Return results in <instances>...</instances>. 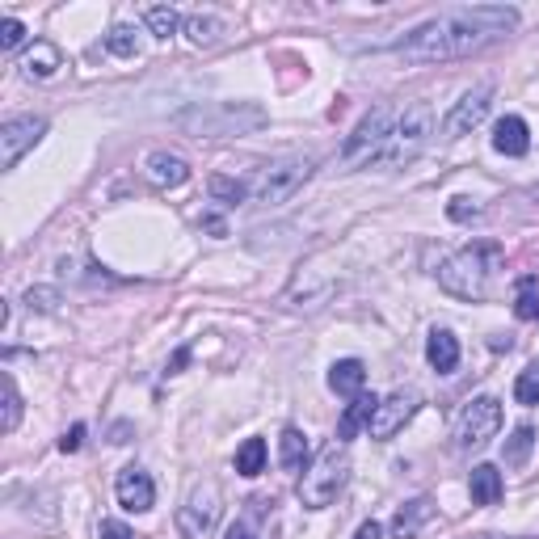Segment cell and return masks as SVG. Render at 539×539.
<instances>
[{
  "mask_svg": "<svg viewBox=\"0 0 539 539\" xmlns=\"http://www.w3.org/2000/svg\"><path fill=\"white\" fill-rule=\"evenodd\" d=\"M430 135H434V106H430V102L405 106L401 114H396L392 135H388V144H384V152H379L375 165H384V169H405V165H413L417 156L426 152Z\"/></svg>",
  "mask_w": 539,
  "mask_h": 539,
  "instance_id": "5",
  "label": "cell"
},
{
  "mask_svg": "<svg viewBox=\"0 0 539 539\" xmlns=\"http://www.w3.org/2000/svg\"><path fill=\"white\" fill-rule=\"evenodd\" d=\"M346 476H350V447L342 438H329V443L316 451V459L299 476V502L308 510H325L333 506V497L346 489Z\"/></svg>",
  "mask_w": 539,
  "mask_h": 539,
  "instance_id": "4",
  "label": "cell"
},
{
  "mask_svg": "<svg viewBox=\"0 0 539 539\" xmlns=\"http://www.w3.org/2000/svg\"><path fill=\"white\" fill-rule=\"evenodd\" d=\"M316 173V161L312 156H278V161L262 165L249 186V198L257 207H283L295 198V190L308 182V177Z\"/></svg>",
  "mask_w": 539,
  "mask_h": 539,
  "instance_id": "6",
  "label": "cell"
},
{
  "mask_svg": "<svg viewBox=\"0 0 539 539\" xmlns=\"http://www.w3.org/2000/svg\"><path fill=\"white\" fill-rule=\"evenodd\" d=\"M468 489H472V502L476 506H497V502H502V472H497L493 464L472 468Z\"/></svg>",
  "mask_w": 539,
  "mask_h": 539,
  "instance_id": "20",
  "label": "cell"
},
{
  "mask_svg": "<svg viewBox=\"0 0 539 539\" xmlns=\"http://www.w3.org/2000/svg\"><path fill=\"white\" fill-rule=\"evenodd\" d=\"M81 443H85V426H72L64 438H59V451H81Z\"/></svg>",
  "mask_w": 539,
  "mask_h": 539,
  "instance_id": "34",
  "label": "cell"
},
{
  "mask_svg": "<svg viewBox=\"0 0 539 539\" xmlns=\"http://www.w3.org/2000/svg\"><path fill=\"white\" fill-rule=\"evenodd\" d=\"M354 539H379V523H375V518H367V523L354 531Z\"/></svg>",
  "mask_w": 539,
  "mask_h": 539,
  "instance_id": "37",
  "label": "cell"
},
{
  "mask_svg": "<svg viewBox=\"0 0 539 539\" xmlns=\"http://www.w3.org/2000/svg\"><path fill=\"white\" fill-rule=\"evenodd\" d=\"M363 384H367V367L358 363V358H342V363H333V371H329V388L337 392V396H354L363 392Z\"/></svg>",
  "mask_w": 539,
  "mask_h": 539,
  "instance_id": "18",
  "label": "cell"
},
{
  "mask_svg": "<svg viewBox=\"0 0 539 539\" xmlns=\"http://www.w3.org/2000/svg\"><path fill=\"white\" fill-rule=\"evenodd\" d=\"M426 358H430V367L438 375H451L459 367V342H455V333L451 329H434L430 342H426Z\"/></svg>",
  "mask_w": 539,
  "mask_h": 539,
  "instance_id": "16",
  "label": "cell"
},
{
  "mask_svg": "<svg viewBox=\"0 0 539 539\" xmlns=\"http://www.w3.org/2000/svg\"><path fill=\"white\" fill-rule=\"evenodd\" d=\"M219 514H224V506H219V489L198 485L186 497V506L177 510V535L182 539H211L215 527H219Z\"/></svg>",
  "mask_w": 539,
  "mask_h": 539,
  "instance_id": "9",
  "label": "cell"
},
{
  "mask_svg": "<svg viewBox=\"0 0 539 539\" xmlns=\"http://www.w3.org/2000/svg\"><path fill=\"white\" fill-rule=\"evenodd\" d=\"M531 447H535V430H531V426H518V430L506 438V447H502V459H506L510 468H518V464H527Z\"/></svg>",
  "mask_w": 539,
  "mask_h": 539,
  "instance_id": "25",
  "label": "cell"
},
{
  "mask_svg": "<svg viewBox=\"0 0 539 539\" xmlns=\"http://www.w3.org/2000/svg\"><path fill=\"white\" fill-rule=\"evenodd\" d=\"M375 409H379V401L375 396H367V392H358L354 401L346 405V413H342V422H337V438L342 443H350V438L363 430V426H371V417H375Z\"/></svg>",
  "mask_w": 539,
  "mask_h": 539,
  "instance_id": "17",
  "label": "cell"
},
{
  "mask_svg": "<svg viewBox=\"0 0 539 539\" xmlns=\"http://www.w3.org/2000/svg\"><path fill=\"white\" fill-rule=\"evenodd\" d=\"M518 26V13L506 5H472V9H447L430 17L426 26H417L396 43V55L409 68L422 64H451L472 51H485L497 38H506Z\"/></svg>",
  "mask_w": 539,
  "mask_h": 539,
  "instance_id": "1",
  "label": "cell"
},
{
  "mask_svg": "<svg viewBox=\"0 0 539 539\" xmlns=\"http://www.w3.org/2000/svg\"><path fill=\"white\" fill-rule=\"evenodd\" d=\"M278 459H283L287 472L304 468V459H308V438H304V430H295V426L283 430V438H278Z\"/></svg>",
  "mask_w": 539,
  "mask_h": 539,
  "instance_id": "22",
  "label": "cell"
},
{
  "mask_svg": "<svg viewBox=\"0 0 539 539\" xmlns=\"http://www.w3.org/2000/svg\"><path fill=\"white\" fill-rule=\"evenodd\" d=\"M489 102H493V85H476L472 93L459 97V102L451 106V114H447V123H443L447 139H464L468 131L481 127L485 114H489Z\"/></svg>",
  "mask_w": 539,
  "mask_h": 539,
  "instance_id": "12",
  "label": "cell"
},
{
  "mask_svg": "<svg viewBox=\"0 0 539 539\" xmlns=\"http://www.w3.org/2000/svg\"><path fill=\"white\" fill-rule=\"evenodd\" d=\"M497 430H502V401H497V396H476V401H468L455 417V447L476 451V447H485Z\"/></svg>",
  "mask_w": 539,
  "mask_h": 539,
  "instance_id": "8",
  "label": "cell"
},
{
  "mask_svg": "<svg viewBox=\"0 0 539 539\" xmlns=\"http://www.w3.org/2000/svg\"><path fill=\"white\" fill-rule=\"evenodd\" d=\"M224 539H262V527H257V518H253V514H245V518H236V523L228 527Z\"/></svg>",
  "mask_w": 539,
  "mask_h": 539,
  "instance_id": "33",
  "label": "cell"
},
{
  "mask_svg": "<svg viewBox=\"0 0 539 539\" xmlns=\"http://www.w3.org/2000/svg\"><path fill=\"white\" fill-rule=\"evenodd\" d=\"M106 51L123 55V59L139 55V38H135V30H131V26H114V30L106 34Z\"/></svg>",
  "mask_w": 539,
  "mask_h": 539,
  "instance_id": "30",
  "label": "cell"
},
{
  "mask_svg": "<svg viewBox=\"0 0 539 539\" xmlns=\"http://www.w3.org/2000/svg\"><path fill=\"white\" fill-rule=\"evenodd\" d=\"M497 270H502V249H497L493 241H476L468 249L451 253L434 274H438V287H443L447 295L468 299V304H481V299H489V291H493Z\"/></svg>",
  "mask_w": 539,
  "mask_h": 539,
  "instance_id": "2",
  "label": "cell"
},
{
  "mask_svg": "<svg viewBox=\"0 0 539 539\" xmlns=\"http://www.w3.org/2000/svg\"><path fill=\"white\" fill-rule=\"evenodd\" d=\"M392 123H396V114H392L388 106H375V110L363 118V123L350 131L346 144H342V165H346V169L375 165L379 152H384V144H388V135H392Z\"/></svg>",
  "mask_w": 539,
  "mask_h": 539,
  "instance_id": "7",
  "label": "cell"
},
{
  "mask_svg": "<svg viewBox=\"0 0 539 539\" xmlns=\"http://www.w3.org/2000/svg\"><path fill=\"white\" fill-rule=\"evenodd\" d=\"M186 363H190V350H177V354H173V363H169V375H177Z\"/></svg>",
  "mask_w": 539,
  "mask_h": 539,
  "instance_id": "38",
  "label": "cell"
},
{
  "mask_svg": "<svg viewBox=\"0 0 539 539\" xmlns=\"http://www.w3.org/2000/svg\"><path fill=\"white\" fill-rule=\"evenodd\" d=\"M26 43V26L17 22V17H5V22H0V51H17Z\"/></svg>",
  "mask_w": 539,
  "mask_h": 539,
  "instance_id": "32",
  "label": "cell"
},
{
  "mask_svg": "<svg viewBox=\"0 0 539 539\" xmlns=\"http://www.w3.org/2000/svg\"><path fill=\"white\" fill-rule=\"evenodd\" d=\"M422 409V396H417L413 388H396L388 401H379L375 417H371V438H379V443H388L392 434H401L409 422H413V413Z\"/></svg>",
  "mask_w": 539,
  "mask_h": 539,
  "instance_id": "11",
  "label": "cell"
},
{
  "mask_svg": "<svg viewBox=\"0 0 539 539\" xmlns=\"http://www.w3.org/2000/svg\"><path fill=\"white\" fill-rule=\"evenodd\" d=\"M102 539H135L123 523H102Z\"/></svg>",
  "mask_w": 539,
  "mask_h": 539,
  "instance_id": "36",
  "label": "cell"
},
{
  "mask_svg": "<svg viewBox=\"0 0 539 539\" xmlns=\"http://www.w3.org/2000/svg\"><path fill=\"white\" fill-rule=\"evenodd\" d=\"M447 211H451V219H468V215H476L481 207H476L472 198H451V207H447Z\"/></svg>",
  "mask_w": 539,
  "mask_h": 539,
  "instance_id": "35",
  "label": "cell"
},
{
  "mask_svg": "<svg viewBox=\"0 0 539 539\" xmlns=\"http://www.w3.org/2000/svg\"><path fill=\"white\" fill-rule=\"evenodd\" d=\"M514 396H518V405H539V363H531L514 379Z\"/></svg>",
  "mask_w": 539,
  "mask_h": 539,
  "instance_id": "31",
  "label": "cell"
},
{
  "mask_svg": "<svg viewBox=\"0 0 539 539\" xmlns=\"http://www.w3.org/2000/svg\"><path fill=\"white\" fill-rule=\"evenodd\" d=\"M430 518V502L426 497H417V502L401 506L392 518V539H417V531H422V523Z\"/></svg>",
  "mask_w": 539,
  "mask_h": 539,
  "instance_id": "21",
  "label": "cell"
},
{
  "mask_svg": "<svg viewBox=\"0 0 539 539\" xmlns=\"http://www.w3.org/2000/svg\"><path fill=\"white\" fill-rule=\"evenodd\" d=\"M518 321H539V295H535V278L518 283V304H514Z\"/></svg>",
  "mask_w": 539,
  "mask_h": 539,
  "instance_id": "27",
  "label": "cell"
},
{
  "mask_svg": "<svg viewBox=\"0 0 539 539\" xmlns=\"http://www.w3.org/2000/svg\"><path fill=\"white\" fill-rule=\"evenodd\" d=\"M26 76H38V81H47V76H55L59 68H64V51H59L55 43H34L22 59Z\"/></svg>",
  "mask_w": 539,
  "mask_h": 539,
  "instance_id": "19",
  "label": "cell"
},
{
  "mask_svg": "<svg viewBox=\"0 0 539 539\" xmlns=\"http://www.w3.org/2000/svg\"><path fill=\"white\" fill-rule=\"evenodd\" d=\"M114 493H118V506L131 510V514H144L156 502V485H152V476L144 468H123L118 472Z\"/></svg>",
  "mask_w": 539,
  "mask_h": 539,
  "instance_id": "13",
  "label": "cell"
},
{
  "mask_svg": "<svg viewBox=\"0 0 539 539\" xmlns=\"http://www.w3.org/2000/svg\"><path fill=\"white\" fill-rule=\"evenodd\" d=\"M182 131L198 139H219V135H253L270 123V114L253 102H194L173 118Z\"/></svg>",
  "mask_w": 539,
  "mask_h": 539,
  "instance_id": "3",
  "label": "cell"
},
{
  "mask_svg": "<svg viewBox=\"0 0 539 539\" xmlns=\"http://www.w3.org/2000/svg\"><path fill=\"white\" fill-rule=\"evenodd\" d=\"M211 198L215 203H224V207H236V203H245L249 198V186L236 182V177H228V173H215L211 177Z\"/></svg>",
  "mask_w": 539,
  "mask_h": 539,
  "instance_id": "24",
  "label": "cell"
},
{
  "mask_svg": "<svg viewBox=\"0 0 539 539\" xmlns=\"http://www.w3.org/2000/svg\"><path fill=\"white\" fill-rule=\"evenodd\" d=\"M17 422H22V396H17V384H13V375H5V417H0V430L13 434Z\"/></svg>",
  "mask_w": 539,
  "mask_h": 539,
  "instance_id": "28",
  "label": "cell"
},
{
  "mask_svg": "<svg viewBox=\"0 0 539 539\" xmlns=\"http://www.w3.org/2000/svg\"><path fill=\"white\" fill-rule=\"evenodd\" d=\"M493 148L502 156H527L531 148V135H527V123L518 114H506L502 123L493 127Z\"/></svg>",
  "mask_w": 539,
  "mask_h": 539,
  "instance_id": "15",
  "label": "cell"
},
{
  "mask_svg": "<svg viewBox=\"0 0 539 539\" xmlns=\"http://www.w3.org/2000/svg\"><path fill=\"white\" fill-rule=\"evenodd\" d=\"M186 34H190V43H198V47H215L219 34H224V22H219L215 13H194L186 22Z\"/></svg>",
  "mask_w": 539,
  "mask_h": 539,
  "instance_id": "23",
  "label": "cell"
},
{
  "mask_svg": "<svg viewBox=\"0 0 539 539\" xmlns=\"http://www.w3.org/2000/svg\"><path fill=\"white\" fill-rule=\"evenodd\" d=\"M262 468H266V443H262V438H245V447L236 451V472L257 476Z\"/></svg>",
  "mask_w": 539,
  "mask_h": 539,
  "instance_id": "26",
  "label": "cell"
},
{
  "mask_svg": "<svg viewBox=\"0 0 539 539\" xmlns=\"http://www.w3.org/2000/svg\"><path fill=\"white\" fill-rule=\"evenodd\" d=\"M47 135V118L13 114L0 123V169H17V161Z\"/></svg>",
  "mask_w": 539,
  "mask_h": 539,
  "instance_id": "10",
  "label": "cell"
},
{
  "mask_svg": "<svg viewBox=\"0 0 539 539\" xmlns=\"http://www.w3.org/2000/svg\"><path fill=\"white\" fill-rule=\"evenodd\" d=\"M148 30L156 34V38H169V34H177V26H182V17H177L173 9H165V5H156V9H148Z\"/></svg>",
  "mask_w": 539,
  "mask_h": 539,
  "instance_id": "29",
  "label": "cell"
},
{
  "mask_svg": "<svg viewBox=\"0 0 539 539\" xmlns=\"http://www.w3.org/2000/svg\"><path fill=\"white\" fill-rule=\"evenodd\" d=\"M144 177L152 186H161V190H177V186L190 182V165L182 161V156H173V152H152L144 161Z\"/></svg>",
  "mask_w": 539,
  "mask_h": 539,
  "instance_id": "14",
  "label": "cell"
}]
</instances>
